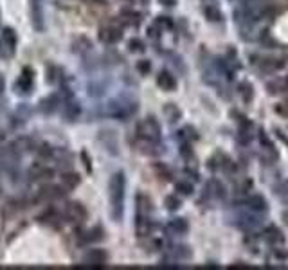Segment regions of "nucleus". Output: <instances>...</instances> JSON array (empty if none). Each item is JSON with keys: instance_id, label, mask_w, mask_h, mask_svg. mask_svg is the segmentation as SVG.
Masks as SVG:
<instances>
[{"instance_id": "obj_28", "label": "nucleus", "mask_w": 288, "mask_h": 270, "mask_svg": "<svg viewBox=\"0 0 288 270\" xmlns=\"http://www.w3.org/2000/svg\"><path fill=\"white\" fill-rule=\"evenodd\" d=\"M193 139H197V132L191 128V126H186L179 132V141L180 144H186V142H191Z\"/></svg>"}, {"instance_id": "obj_32", "label": "nucleus", "mask_w": 288, "mask_h": 270, "mask_svg": "<svg viewBox=\"0 0 288 270\" xmlns=\"http://www.w3.org/2000/svg\"><path fill=\"white\" fill-rule=\"evenodd\" d=\"M164 204H166V209L168 211H177L180 206H182V202H180V198L177 197V195H169V197H166Z\"/></svg>"}, {"instance_id": "obj_9", "label": "nucleus", "mask_w": 288, "mask_h": 270, "mask_svg": "<svg viewBox=\"0 0 288 270\" xmlns=\"http://www.w3.org/2000/svg\"><path fill=\"white\" fill-rule=\"evenodd\" d=\"M67 189L63 186H45L38 191V200L41 202H52V200H58L65 195Z\"/></svg>"}, {"instance_id": "obj_18", "label": "nucleus", "mask_w": 288, "mask_h": 270, "mask_svg": "<svg viewBox=\"0 0 288 270\" xmlns=\"http://www.w3.org/2000/svg\"><path fill=\"white\" fill-rule=\"evenodd\" d=\"M189 225H188V220L186 218H171L168 222V231L173 234H184L188 233Z\"/></svg>"}, {"instance_id": "obj_39", "label": "nucleus", "mask_w": 288, "mask_h": 270, "mask_svg": "<svg viewBox=\"0 0 288 270\" xmlns=\"http://www.w3.org/2000/svg\"><path fill=\"white\" fill-rule=\"evenodd\" d=\"M160 4L166 5V7H173L175 4H177V0H159Z\"/></svg>"}, {"instance_id": "obj_29", "label": "nucleus", "mask_w": 288, "mask_h": 270, "mask_svg": "<svg viewBox=\"0 0 288 270\" xmlns=\"http://www.w3.org/2000/svg\"><path fill=\"white\" fill-rule=\"evenodd\" d=\"M238 94L243 97L245 103H251L252 96H254V90H252V87L249 85V83H240V85H238Z\"/></svg>"}, {"instance_id": "obj_22", "label": "nucleus", "mask_w": 288, "mask_h": 270, "mask_svg": "<svg viewBox=\"0 0 288 270\" xmlns=\"http://www.w3.org/2000/svg\"><path fill=\"white\" fill-rule=\"evenodd\" d=\"M151 213V202L146 195H137V215L150 216Z\"/></svg>"}, {"instance_id": "obj_21", "label": "nucleus", "mask_w": 288, "mask_h": 270, "mask_svg": "<svg viewBox=\"0 0 288 270\" xmlns=\"http://www.w3.org/2000/svg\"><path fill=\"white\" fill-rule=\"evenodd\" d=\"M265 240L270 245H281V243L285 242L283 234H281V231H279L278 227H269V229L265 231Z\"/></svg>"}, {"instance_id": "obj_14", "label": "nucleus", "mask_w": 288, "mask_h": 270, "mask_svg": "<svg viewBox=\"0 0 288 270\" xmlns=\"http://www.w3.org/2000/svg\"><path fill=\"white\" fill-rule=\"evenodd\" d=\"M103 229L101 227H92V229L85 231L83 234H79V243L81 245H90V243H96L99 240H103Z\"/></svg>"}, {"instance_id": "obj_40", "label": "nucleus", "mask_w": 288, "mask_h": 270, "mask_svg": "<svg viewBox=\"0 0 288 270\" xmlns=\"http://www.w3.org/2000/svg\"><path fill=\"white\" fill-rule=\"evenodd\" d=\"M4 88H5V79H4V76L0 74V96L4 94Z\"/></svg>"}, {"instance_id": "obj_37", "label": "nucleus", "mask_w": 288, "mask_h": 270, "mask_svg": "<svg viewBox=\"0 0 288 270\" xmlns=\"http://www.w3.org/2000/svg\"><path fill=\"white\" fill-rule=\"evenodd\" d=\"M159 25H157V23H155V25H151V27L150 29H148V36H150V38H159Z\"/></svg>"}, {"instance_id": "obj_24", "label": "nucleus", "mask_w": 288, "mask_h": 270, "mask_svg": "<svg viewBox=\"0 0 288 270\" xmlns=\"http://www.w3.org/2000/svg\"><path fill=\"white\" fill-rule=\"evenodd\" d=\"M164 114H166V117H168L169 123H177V121L180 119L182 112L179 110V106H177V105H173V103H168V105L164 106Z\"/></svg>"}, {"instance_id": "obj_10", "label": "nucleus", "mask_w": 288, "mask_h": 270, "mask_svg": "<svg viewBox=\"0 0 288 270\" xmlns=\"http://www.w3.org/2000/svg\"><path fill=\"white\" fill-rule=\"evenodd\" d=\"M123 38V32H121L119 27L115 25H106V27L99 29V40L106 45H112V43H117V41Z\"/></svg>"}, {"instance_id": "obj_36", "label": "nucleus", "mask_w": 288, "mask_h": 270, "mask_svg": "<svg viewBox=\"0 0 288 270\" xmlns=\"http://www.w3.org/2000/svg\"><path fill=\"white\" fill-rule=\"evenodd\" d=\"M137 70L141 74H148L151 70V63L148 60H139L137 61Z\"/></svg>"}, {"instance_id": "obj_5", "label": "nucleus", "mask_w": 288, "mask_h": 270, "mask_svg": "<svg viewBox=\"0 0 288 270\" xmlns=\"http://www.w3.org/2000/svg\"><path fill=\"white\" fill-rule=\"evenodd\" d=\"M32 87H34V74H32L31 69H23L18 79L14 81V90L20 96H27L32 92Z\"/></svg>"}, {"instance_id": "obj_16", "label": "nucleus", "mask_w": 288, "mask_h": 270, "mask_svg": "<svg viewBox=\"0 0 288 270\" xmlns=\"http://www.w3.org/2000/svg\"><path fill=\"white\" fill-rule=\"evenodd\" d=\"M151 229H153V224H151L150 216L137 215V222H135V231H137V236H150Z\"/></svg>"}, {"instance_id": "obj_42", "label": "nucleus", "mask_w": 288, "mask_h": 270, "mask_svg": "<svg viewBox=\"0 0 288 270\" xmlns=\"http://www.w3.org/2000/svg\"><path fill=\"white\" fill-rule=\"evenodd\" d=\"M92 2H99V4H103V2H105V0H92Z\"/></svg>"}, {"instance_id": "obj_3", "label": "nucleus", "mask_w": 288, "mask_h": 270, "mask_svg": "<svg viewBox=\"0 0 288 270\" xmlns=\"http://www.w3.org/2000/svg\"><path fill=\"white\" fill-rule=\"evenodd\" d=\"M137 137L144 144H159L160 141V124L155 117H146L137 124Z\"/></svg>"}, {"instance_id": "obj_26", "label": "nucleus", "mask_w": 288, "mask_h": 270, "mask_svg": "<svg viewBox=\"0 0 288 270\" xmlns=\"http://www.w3.org/2000/svg\"><path fill=\"white\" fill-rule=\"evenodd\" d=\"M207 193H209L213 198H222L225 195V189L218 180H211V182L207 184Z\"/></svg>"}, {"instance_id": "obj_8", "label": "nucleus", "mask_w": 288, "mask_h": 270, "mask_svg": "<svg viewBox=\"0 0 288 270\" xmlns=\"http://www.w3.org/2000/svg\"><path fill=\"white\" fill-rule=\"evenodd\" d=\"M31 22L36 31H43L45 20H43V4L41 0H31Z\"/></svg>"}, {"instance_id": "obj_44", "label": "nucleus", "mask_w": 288, "mask_h": 270, "mask_svg": "<svg viewBox=\"0 0 288 270\" xmlns=\"http://www.w3.org/2000/svg\"><path fill=\"white\" fill-rule=\"evenodd\" d=\"M238 2H245V0H238Z\"/></svg>"}, {"instance_id": "obj_13", "label": "nucleus", "mask_w": 288, "mask_h": 270, "mask_svg": "<svg viewBox=\"0 0 288 270\" xmlns=\"http://www.w3.org/2000/svg\"><path fill=\"white\" fill-rule=\"evenodd\" d=\"M81 114V105H79L78 101L74 99H67L63 103V115L67 121H76Z\"/></svg>"}, {"instance_id": "obj_19", "label": "nucleus", "mask_w": 288, "mask_h": 270, "mask_svg": "<svg viewBox=\"0 0 288 270\" xmlns=\"http://www.w3.org/2000/svg\"><path fill=\"white\" fill-rule=\"evenodd\" d=\"M29 173H31L32 179H50L52 177V170L47 168V164H43V162H36L29 170Z\"/></svg>"}, {"instance_id": "obj_30", "label": "nucleus", "mask_w": 288, "mask_h": 270, "mask_svg": "<svg viewBox=\"0 0 288 270\" xmlns=\"http://www.w3.org/2000/svg\"><path fill=\"white\" fill-rule=\"evenodd\" d=\"M123 22L126 23V25H139V23H141V14L135 13V11H124Z\"/></svg>"}, {"instance_id": "obj_27", "label": "nucleus", "mask_w": 288, "mask_h": 270, "mask_svg": "<svg viewBox=\"0 0 288 270\" xmlns=\"http://www.w3.org/2000/svg\"><path fill=\"white\" fill-rule=\"evenodd\" d=\"M171 256L179 261H186L191 258V251H189V247H186V245H179V247H175L173 251H171Z\"/></svg>"}, {"instance_id": "obj_43", "label": "nucleus", "mask_w": 288, "mask_h": 270, "mask_svg": "<svg viewBox=\"0 0 288 270\" xmlns=\"http://www.w3.org/2000/svg\"><path fill=\"white\" fill-rule=\"evenodd\" d=\"M141 2H148V0H141Z\"/></svg>"}, {"instance_id": "obj_33", "label": "nucleus", "mask_w": 288, "mask_h": 270, "mask_svg": "<svg viewBox=\"0 0 288 270\" xmlns=\"http://www.w3.org/2000/svg\"><path fill=\"white\" fill-rule=\"evenodd\" d=\"M128 49L130 52H144L146 50V45H144V41L141 38H132L128 41Z\"/></svg>"}, {"instance_id": "obj_4", "label": "nucleus", "mask_w": 288, "mask_h": 270, "mask_svg": "<svg viewBox=\"0 0 288 270\" xmlns=\"http://www.w3.org/2000/svg\"><path fill=\"white\" fill-rule=\"evenodd\" d=\"M14 50H16V32L14 29L5 27L0 34V58L9 60L14 56Z\"/></svg>"}, {"instance_id": "obj_45", "label": "nucleus", "mask_w": 288, "mask_h": 270, "mask_svg": "<svg viewBox=\"0 0 288 270\" xmlns=\"http://www.w3.org/2000/svg\"><path fill=\"white\" fill-rule=\"evenodd\" d=\"M0 139H2V133H0Z\"/></svg>"}, {"instance_id": "obj_31", "label": "nucleus", "mask_w": 288, "mask_h": 270, "mask_svg": "<svg viewBox=\"0 0 288 270\" xmlns=\"http://www.w3.org/2000/svg\"><path fill=\"white\" fill-rule=\"evenodd\" d=\"M175 189H177V193H179V195H182V197H191V195H193V184L186 182V180H182V182H177Z\"/></svg>"}, {"instance_id": "obj_41", "label": "nucleus", "mask_w": 288, "mask_h": 270, "mask_svg": "<svg viewBox=\"0 0 288 270\" xmlns=\"http://www.w3.org/2000/svg\"><path fill=\"white\" fill-rule=\"evenodd\" d=\"M283 220H285V224L288 225V211H287V213H285V215H283Z\"/></svg>"}, {"instance_id": "obj_35", "label": "nucleus", "mask_w": 288, "mask_h": 270, "mask_svg": "<svg viewBox=\"0 0 288 270\" xmlns=\"http://www.w3.org/2000/svg\"><path fill=\"white\" fill-rule=\"evenodd\" d=\"M155 23L159 25L160 29H168V27H171V25H173V20L169 18V16H159Z\"/></svg>"}, {"instance_id": "obj_2", "label": "nucleus", "mask_w": 288, "mask_h": 270, "mask_svg": "<svg viewBox=\"0 0 288 270\" xmlns=\"http://www.w3.org/2000/svg\"><path fill=\"white\" fill-rule=\"evenodd\" d=\"M137 110H139L137 101L130 99V97H117V99L110 101L108 105H106L105 114L110 115V117H114V119L126 121L130 119L132 115H135Z\"/></svg>"}, {"instance_id": "obj_17", "label": "nucleus", "mask_w": 288, "mask_h": 270, "mask_svg": "<svg viewBox=\"0 0 288 270\" xmlns=\"http://www.w3.org/2000/svg\"><path fill=\"white\" fill-rule=\"evenodd\" d=\"M204 14H206V18L209 20V22H222V18H224V14H222V11H220V7L216 5V2H211V4H204Z\"/></svg>"}, {"instance_id": "obj_7", "label": "nucleus", "mask_w": 288, "mask_h": 270, "mask_svg": "<svg viewBox=\"0 0 288 270\" xmlns=\"http://www.w3.org/2000/svg\"><path fill=\"white\" fill-rule=\"evenodd\" d=\"M108 261V254L103 249H92L83 256V265L88 267H105Z\"/></svg>"}, {"instance_id": "obj_15", "label": "nucleus", "mask_w": 288, "mask_h": 270, "mask_svg": "<svg viewBox=\"0 0 288 270\" xmlns=\"http://www.w3.org/2000/svg\"><path fill=\"white\" fill-rule=\"evenodd\" d=\"M243 206L249 207V211H254V213H263L267 211V202L260 195H254V197H249L247 200L243 202Z\"/></svg>"}, {"instance_id": "obj_11", "label": "nucleus", "mask_w": 288, "mask_h": 270, "mask_svg": "<svg viewBox=\"0 0 288 270\" xmlns=\"http://www.w3.org/2000/svg\"><path fill=\"white\" fill-rule=\"evenodd\" d=\"M261 225V218L254 213V211H251V213H243V215L238 216V227L243 231H254L258 229Z\"/></svg>"}, {"instance_id": "obj_23", "label": "nucleus", "mask_w": 288, "mask_h": 270, "mask_svg": "<svg viewBox=\"0 0 288 270\" xmlns=\"http://www.w3.org/2000/svg\"><path fill=\"white\" fill-rule=\"evenodd\" d=\"M79 184V175L78 173H65L61 175V186H63L67 191L74 189Z\"/></svg>"}, {"instance_id": "obj_38", "label": "nucleus", "mask_w": 288, "mask_h": 270, "mask_svg": "<svg viewBox=\"0 0 288 270\" xmlns=\"http://www.w3.org/2000/svg\"><path fill=\"white\" fill-rule=\"evenodd\" d=\"M186 175H188V177H189L191 180H198V171L189 170V168H188V170H186Z\"/></svg>"}, {"instance_id": "obj_1", "label": "nucleus", "mask_w": 288, "mask_h": 270, "mask_svg": "<svg viewBox=\"0 0 288 270\" xmlns=\"http://www.w3.org/2000/svg\"><path fill=\"white\" fill-rule=\"evenodd\" d=\"M124 189H126V179L123 171H115L112 175L108 184V197H110V213L115 222L123 218L124 213Z\"/></svg>"}, {"instance_id": "obj_34", "label": "nucleus", "mask_w": 288, "mask_h": 270, "mask_svg": "<svg viewBox=\"0 0 288 270\" xmlns=\"http://www.w3.org/2000/svg\"><path fill=\"white\" fill-rule=\"evenodd\" d=\"M260 141H261V146L265 148L267 151H270V153H272V157L276 159V157H278V153H276V150H274V144H272V141H270V139L267 137L263 132L260 133Z\"/></svg>"}, {"instance_id": "obj_6", "label": "nucleus", "mask_w": 288, "mask_h": 270, "mask_svg": "<svg viewBox=\"0 0 288 270\" xmlns=\"http://www.w3.org/2000/svg\"><path fill=\"white\" fill-rule=\"evenodd\" d=\"M63 218L65 220L76 222V224H81V222H85V218H87V209H85L79 202H70L63 209Z\"/></svg>"}, {"instance_id": "obj_20", "label": "nucleus", "mask_w": 288, "mask_h": 270, "mask_svg": "<svg viewBox=\"0 0 288 270\" xmlns=\"http://www.w3.org/2000/svg\"><path fill=\"white\" fill-rule=\"evenodd\" d=\"M60 97L58 96H49L45 97V99H41L40 101V110L43 112V114H52V112L60 106Z\"/></svg>"}, {"instance_id": "obj_25", "label": "nucleus", "mask_w": 288, "mask_h": 270, "mask_svg": "<svg viewBox=\"0 0 288 270\" xmlns=\"http://www.w3.org/2000/svg\"><path fill=\"white\" fill-rule=\"evenodd\" d=\"M72 45H74V52L83 54V52H88V50L92 49V41L87 40V38L79 36V38H76V40H74Z\"/></svg>"}, {"instance_id": "obj_12", "label": "nucleus", "mask_w": 288, "mask_h": 270, "mask_svg": "<svg viewBox=\"0 0 288 270\" xmlns=\"http://www.w3.org/2000/svg\"><path fill=\"white\" fill-rule=\"evenodd\" d=\"M157 85L166 92H173L175 88H177V79H175L173 74L168 72V70H160L159 76H157Z\"/></svg>"}]
</instances>
